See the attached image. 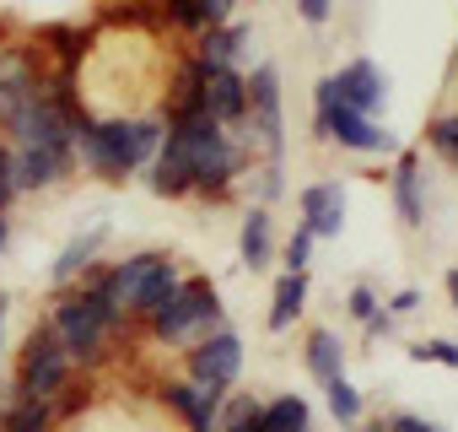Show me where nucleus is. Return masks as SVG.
<instances>
[{
	"mask_svg": "<svg viewBox=\"0 0 458 432\" xmlns=\"http://www.w3.org/2000/svg\"><path fill=\"white\" fill-rule=\"evenodd\" d=\"M162 135H167V114H87V108H76V162L98 178L140 173L157 157Z\"/></svg>",
	"mask_w": 458,
	"mask_h": 432,
	"instance_id": "obj_2",
	"label": "nucleus"
},
{
	"mask_svg": "<svg viewBox=\"0 0 458 432\" xmlns=\"http://www.w3.org/2000/svg\"><path fill=\"white\" fill-rule=\"evenodd\" d=\"M6 238H12V211H0V255H6Z\"/></svg>",
	"mask_w": 458,
	"mask_h": 432,
	"instance_id": "obj_38",
	"label": "nucleus"
},
{
	"mask_svg": "<svg viewBox=\"0 0 458 432\" xmlns=\"http://www.w3.org/2000/svg\"><path fill=\"white\" fill-rule=\"evenodd\" d=\"M221 324H226V314H221V292H216L210 276H183V281L167 292V303L146 319V330H151L157 346L199 341L205 330H221Z\"/></svg>",
	"mask_w": 458,
	"mask_h": 432,
	"instance_id": "obj_5",
	"label": "nucleus"
},
{
	"mask_svg": "<svg viewBox=\"0 0 458 432\" xmlns=\"http://www.w3.org/2000/svg\"><path fill=\"white\" fill-rule=\"evenodd\" d=\"M324 400H329V416H335L340 427H356V421H361V389H356L345 373L324 384Z\"/></svg>",
	"mask_w": 458,
	"mask_h": 432,
	"instance_id": "obj_23",
	"label": "nucleus"
},
{
	"mask_svg": "<svg viewBox=\"0 0 458 432\" xmlns=\"http://www.w3.org/2000/svg\"><path fill=\"white\" fill-rule=\"evenodd\" d=\"M361 330H367V341H383V335L394 330V314H388V308H377V314H372V319H367Z\"/></svg>",
	"mask_w": 458,
	"mask_h": 432,
	"instance_id": "obj_35",
	"label": "nucleus"
},
{
	"mask_svg": "<svg viewBox=\"0 0 458 432\" xmlns=\"http://www.w3.org/2000/svg\"><path fill=\"white\" fill-rule=\"evenodd\" d=\"M249 76V141H259L265 146V157L270 162H281L286 157V108H281V71L265 60V65H254V71H243Z\"/></svg>",
	"mask_w": 458,
	"mask_h": 432,
	"instance_id": "obj_7",
	"label": "nucleus"
},
{
	"mask_svg": "<svg viewBox=\"0 0 458 432\" xmlns=\"http://www.w3.org/2000/svg\"><path fill=\"white\" fill-rule=\"evenodd\" d=\"M415 362H442V367H458V341H415L410 346Z\"/></svg>",
	"mask_w": 458,
	"mask_h": 432,
	"instance_id": "obj_27",
	"label": "nucleus"
},
{
	"mask_svg": "<svg viewBox=\"0 0 458 432\" xmlns=\"http://www.w3.org/2000/svg\"><path fill=\"white\" fill-rule=\"evenodd\" d=\"M17 157V189L33 194V189H55L76 173V151H55V146H12Z\"/></svg>",
	"mask_w": 458,
	"mask_h": 432,
	"instance_id": "obj_13",
	"label": "nucleus"
},
{
	"mask_svg": "<svg viewBox=\"0 0 458 432\" xmlns=\"http://www.w3.org/2000/svg\"><path fill=\"white\" fill-rule=\"evenodd\" d=\"M6 314H12V298L0 292V357H6Z\"/></svg>",
	"mask_w": 458,
	"mask_h": 432,
	"instance_id": "obj_36",
	"label": "nucleus"
},
{
	"mask_svg": "<svg viewBox=\"0 0 458 432\" xmlns=\"http://www.w3.org/2000/svg\"><path fill=\"white\" fill-rule=\"evenodd\" d=\"M302 308H308V271H286V276L276 281V298H270V330H276V335L292 330V324L302 319Z\"/></svg>",
	"mask_w": 458,
	"mask_h": 432,
	"instance_id": "obj_20",
	"label": "nucleus"
},
{
	"mask_svg": "<svg viewBox=\"0 0 458 432\" xmlns=\"http://www.w3.org/2000/svg\"><path fill=\"white\" fill-rule=\"evenodd\" d=\"M199 108L216 125H243L249 119V76L243 71H205L199 82Z\"/></svg>",
	"mask_w": 458,
	"mask_h": 432,
	"instance_id": "obj_12",
	"label": "nucleus"
},
{
	"mask_svg": "<svg viewBox=\"0 0 458 432\" xmlns=\"http://www.w3.org/2000/svg\"><path fill=\"white\" fill-rule=\"evenodd\" d=\"M221 400H226V389H216V384H194V378H167L162 384V405L173 416H183L189 432H216Z\"/></svg>",
	"mask_w": 458,
	"mask_h": 432,
	"instance_id": "obj_10",
	"label": "nucleus"
},
{
	"mask_svg": "<svg viewBox=\"0 0 458 432\" xmlns=\"http://www.w3.org/2000/svg\"><path fill=\"white\" fill-rule=\"evenodd\" d=\"M377 308H383V298H377V292H372V287H367V281H356V287H351V298H345V314H351V319H361V324H367V319H372V314H377Z\"/></svg>",
	"mask_w": 458,
	"mask_h": 432,
	"instance_id": "obj_29",
	"label": "nucleus"
},
{
	"mask_svg": "<svg viewBox=\"0 0 458 432\" xmlns=\"http://www.w3.org/2000/svg\"><path fill=\"white\" fill-rule=\"evenodd\" d=\"M302 351H308V373H313L318 384H329V378L345 373V341H340L335 330H313Z\"/></svg>",
	"mask_w": 458,
	"mask_h": 432,
	"instance_id": "obj_21",
	"label": "nucleus"
},
{
	"mask_svg": "<svg viewBox=\"0 0 458 432\" xmlns=\"http://www.w3.org/2000/svg\"><path fill=\"white\" fill-rule=\"evenodd\" d=\"M442 287H447V303H453V308H458V265H453V271H447V281H442Z\"/></svg>",
	"mask_w": 458,
	"mask_h": 432,
	"instance_id": "obj_37",
	"label": "nucleus"
},
{
	"mask_svg": "<svg viewBox=\"0 0 458 432\" xmlns=\"http://www.w3.org/2000/svg\"><path fill=\"white\" fill-rule=\"evenodd\" d=\"M281 173H286L281 162H265V168H259V205H270V200L286 189V178H281Z\"/></svg>",
	"mask_w": 458,
	"mask_h": 432,
	"instance_id": "obj_30",
	"label": "nucleus"
},
{
	"mask_svg": "<svg viewBox=\"0 0 458 432\" xmlns=\"http://www.w3.org/2000/svg\"><path fill=\"white\" fill-rule=\"evenodd\" d=\"M189 378L194 384H216V389H233L243 378V335L238 330H205L194 346H189Z\"/></svg>",
	"mask_w": 458,
	"mask_h": 432,
	"instance_id": "obj_8",
	"label": "nucleus"
},
{
	"mask_svg": "<svg viewBox=\"0 0 458 432\" xmlns=\"http://www.w3.org/2000/svg\"><path fill=\"white\" fill-rule=\"evenodd\" d=\"M308 260H313V233L297 228V233L286 238V249H281V265H286V271H308Z\"/></svg>",
	"mask_w": 458,
	"mask_h": 432,
	"instance_id": "obj_26",
	"label": "nucleus"
},
{
	"mask_svg": "<svg viewBox=\"0 0 458 432\" xmlns=\"http://www.w3.org/2000/svg\"><path fill=\"white\" fill-rule=\"evenodd\" d=\"M17 194H22V189H17V157H12L6 141H0V211H12Z\"/></svg>",
	"mask_w": 458,
	"mask_h": 432,
	"instance_id": "obj_28",
	"label": "nucleus"
},
{
	"mask_svg": "<svg viewBox=\"0 0 458 432\" xmlns=\"http://www.w3.org/2000/svg\"><path fill=\"white\" fill-rule=\"evenodd\" d=\"M162 17H167V28H178V33H205L199 0H162Z\"/></svg>",
	"mask_w": 458,
	"mask_h": 432,
	"instance_id": "obj_25",
	"label": "nucleus"
},
{
	"mask_svg": "<svg viewBox=\"0 0 458 432\" xmlns=\"http://www.w3.org/2000/svg\"><path fill=\"white\" fill-rule=\"evenodd\" d=\"M60 421V405L55 400H28V394H12L0 405V432H55Z\"/></svg>",
	"mask_w": 458,
	"mask_h": 432,
	"instance_id": "obj_19",
	"label": "nucleus"
},
{
	"mask_svg": "<svg viewBox=\"0 0 458 432\" xmlns=\"http://www.w3.org/2000/svg\"><path fill=\"white\" fill-rule=\"evenodd\" d=\"M124 314L114 303V287H108V265H92L76 287L55 292V308H49V330L60 335L65 357L76 367H98L119 335Z\"/></svg>",
	"mask_w": 458,
	"mask_h": 432,
	"instance_id": "obj_3",
	"label": "nucleus"
},
{
	"mask_svg": "<svg viewBox=\"0 0 458 432\" xmlns=\"http://www.w3.org/2000/svg\"><path fill=\"white\" fill-rule=\"evenodd\" d=\"M426 141H431V151H437L442 162H453V168H458V114L431 119V125H426Z\"/></svg>",
	"mask_w": 458,
	"mask_h": 432,
	"instance_id": "obj_24",
	"label": "nucleus"
},
{
	"mask_svg": "<svg viewBox=\"0 0 458 432\" xmlns=\"http://www.w3.org/2000/svg\"><path fill=\"white\" fill-rule=\"evenodd\" d=\"M383 427H388V432H442L437 421H426V416H415V410H399V416H388Z\"/></svg>",
	"mask_w": 458,
	"mask_h": 432,
	"instance_id": "obj_31",
	"label": "nucleus"
},
{
	"mask_svg": "<svg viewBox=\"0 0 458 432\" xmlns=\"http://www.w3.org/2000/svg\"><path fill=\"white\" fill-rule=\"evenodd\" d=\"M243 168H249L243 141L194 103V108L167 114V135H162V146L151 157V189L167 194V200H183V194L221 200L243 178Z\"/></svg>",
	"mask_w": 458,
	"mask_h": 432,
	"instance_id": "obj_1",
	"label": "nucleus"
},
{
	"mask_svg": "<svg viewBox=\"0 0 458 432\" xmlns=\"http://www.w3.org/2000/svg\"><path fill=\"white\" fill-rule=\"evenodd\" d=\"M71 378H76V362L65 357V346H60V335L49 330V319L33 324L22 357H17V384H12V389L28 394V400H60V394L71 389Z\"/></svg>",
	"mask_w": 458,
	"mask_h": 432,
	"instance_id": "obj_6",
	"label": "nucleus"
},
{
	"mask_svg": "<svg viewBox=\"0 0 458 432\" xmlns=\"http://www.w3.org/2000/svg\"><path fill=\"white\" fill-rule=\"evenodd\" d=\"M361 432H388V427H383V421H372V427H361Z\"/></svg>",
	"mask_w": 458,
	"mask_h": 432,
	"instance_id": "obj_39",
	"label": "nucleus"
},
{
	"mask_svg": "<svg viewBox=\"0 0 458 432\" xmlns=\"http://www.w3.org/2000/svg\"><path fill=\"white\" fill-rule=\"evenodd\" d=\"M297 17L313 22V28H324V22L335 17V0H297Z\"/></svg>",
	"mask_w": 458,
	"mask_h": 432,
	"instance_id": "obj_33",
	"label": "nucleus"
},
{
	"mask_svg": "<svg viewBox=\"0 0 458 432\" xmlns=\"http://www.w3.org/2000/svg\"><path fill=\"white\" fill-rule=\"evenodd\" d=\"M313 135H318V141H335V146H345V151H367V157L399 151L394 130H383L372 114H356V108H340V103H335L324 119H313Z\"/></svg>",
	"mask_w": 458,
	"mask_h": 432,
	"instance_id": "obj_9",
	"label": "nucleus"
},
{
	"mask_svg": "<svg viewBox=\"0 0 458 432\" xmlns=\"http://www.w3.org/2000/svg\"><path fill=\"white\" fill-rule=\"evenodd\" d=\"M199 12H205V28H221L238 17V0H199Z\"/></svg>",
	"mask_w": 458,
	"mask_h": 432,
	"instance_id": "obj_32",
	"label": "nucleus"
},
{
	"mask_svg": "<svg viewBox=\"0 0 458 432\" xmlns=\"http://www.w3.org/2000/svg\"><path fill=\"white\" fill-rule=\"evenodd\" d=\"M335 92H340V108H356V114H372L388 103V76L372 65V60H351L345 71H335Z\"/></svg>",
	"mask_w": 458,
	"mask_h": 432,
	"instance_id": "obj_15",
	"label": "nucleus"
},
{
	"mask_svg": "<svg viewBox=\"0 0 458 432\" xmlns=\"http://www.w3.org/2000/svg\"><path fill=\"white\" fill-rule=\"evenodd\" d=\"M238 255H243L249 271H265L276 260V216H270V205H249L243 233H238Z\"/></svg>",
	"mask_w": 458,
	"mask_h": 432,
	"instance_id": "obj_18",
	"label": "nucleus"
},
{
	"mask_svg": "<svg viewBox=\"0 0 458 432\" xmlns=\"http://www.w3.org/2000/svg\"><path fill=\"white\" fill-rule=\"evenodd\" d=\"M394 211L404 228L426 222V173H420V151H404L394 168Z\"/></svg>",
	"mask_w": 458,
	"mask_h": 432,
	"instance_id": "obj_17",
	"label": "nucleus"
},
{
	"mask_svg": "<svg viewBox=\"0 0 458 432\" xmlns=\"http://www.w3.org/2000/svg\"><path fill=\"white\" fill-rule=\"evenodd\" d=\"M297 211H302L297 228H308L313 244H318V238H340V228H345V184H340V178L308 184V189L297 194Z\"/></svg>",
	"mask_w": 458,
	"mask_h": 432,
	"instance_id": "obj_11",
	"label": "nucleus"
},
{
	"mask_svg": "<svg viewBox=\"0 0 458 432\" xmlns=\"http://www.w3.org/2000/svg\"><path fill=\"white\" fill-rule=\"evenodd\" d=\"M178 281H183V271L162 249H140V255L108 265V287H114V303H119L124 319H151Z\"/></svg>",
	"mask_w": 458,
	"mask_h": 432,
	"instance_id": "obj_4",
	"label": "nucleus"
},
{
	"mask_svg": "<svg viewBox=\"0 0 458 432\" xmlns=\"http://www.w3.org/2000/svg\"><path fill=\"white\" fill-rule=\"evenodd\" d=\"M420 303H426V298H420V287H404V292H394V298H388V314H394V319H404V314H415Z\"/></svg>",
	"mask_w": 458,
	"mask_h": 432,
	"instance_id": "obj_34",
	"label": "nucleus"
},
{
	"mask_svg": "<svg viewBox=\"0 0 458 432\" xmlns=\"http://www.w3.org/2000/svg\"><path fill=\"white\" fill-rule=\"evenodd\" d=\"M103 244H108V228H87V233H76L65 249H60V260L49 265V287L55 292H65V287H76L92 265H98V255H103Z\"/></svg>",
	"mask_w": 458,
	"mask_h": 432,
	"instance_id": "obj_16",
	"label": "nucleus"
},
{
	"mask_svg": "<svg viewBox=\"0 0 458 432\" xmlns=\"http://www.w3.org/2000/svg\"><path fill=\"white\" fill-rule=\"evenodd\" d=\"M259 432H313V410L302 394H281L270 405H259Z\"/></svg>",
	"mask_w": 458,
	"mask_h": 432,
	"instance_id": "obj_22",
	"label": "nucleus"
},
{
	"mask_svg": "<svg viewBox=\"0 0 458 432\" xmlns=\"http://www.w3.org/2000/svg\"><path fill=\"white\" fill-rule=\"evenodd\" d=\"M249 44H254V28L233 17V22H221V28H205V33H199L194 60H199L205 71H243Z\"/></svg>",
	"mask_w": 458,
	"mask_h": 432,
	"instance_id": "obj_14",
	"label": "nucleus"
}]
</instances>
